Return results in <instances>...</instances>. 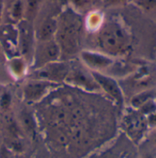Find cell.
<instances>
[{"instance_id":"obj_8","label":"cell","mask_w":156,"mask_h":158,"mask_svg":"<svg viewBox=\"0 0 156 158\" xmlns=\"http://www.w3.org/2000/svg\"><path fill=\"white\" fill-rule=\"evenodd\" d=\"M60 60H61V51L55 39L37 41L30 64V70L43 68Z\"/></svg>"},{"instance_id":"obj_14","label":"cell","mask_w":156,"mask_h":158,"mask_svg":"<svg viewBox=\"0 0 156 158\" xmlns=\"http://www.w3.org/2000/svg\"><path fill=\"white\" fill-rule=\"evenodd\" d=\"M30 70L29 63L20 55L8 57L6 60V71L15 81L25 78Z\"/></svg>"},{"instance_id":"obj_29","label":"cell","mask_w":156,"mask_h":158,"mask_svg":"<svg viewBox=\"0 0 156 158\" xmlns=\"http://www.w3.org/2000/svg\"><path fill=\"white\" fill-rule=\"evenodd\" d=\"M135 0H128V3H130V2H134Z\"/></svg>"},{"instance_id":"obj_17","label":"cell","mask_w":156,"mask_h":158,"mask_svg":"<svg viewBox=\"0 0 156 158\" xmlns=\"http://www.w3.org/2000/svg\"><path fill=\"white\" fill-rule=\"evenodd\" d=\"M154 98H156V89L143 90L134 94L129 99V106L134 109H139L145 102Z\"/></svg>"},{"instance_id":"obj_16","label":"cell","mask_w":156,"mask_h":158,"mask_svg":"<svg viewBox=\"0 0 156 158\" xmlns=\"http://www.w3.org/2000/svg\"><path fill=\"white\" fill-rule=\"evenodd\" d=\"M46 0H23L25 7V20L34 22L42 8Z\"/></svg>"},{"instance_id":"obj_12","label":"cell","mask_w":156,"mask_h":158,"mask_svg":"<svg viewBox=\"0 0 156 158\" xmlns=\"http://www.w3.org/2000/svg\"><path fill=\"white\" fill-rule=\"evenodd\" d=\"M69 68V60H60L50 63L43 68L32 70L31 78H38L60 84L64 82Z\"/></svg>"},{"instance_id":"obj_9","label":"cell","mask_w":156,"mask_h":158,"mask_svg":"<svg viewBox=\"0 0 156 158\" xmlns=\"http://www.w3.org/2000/svg\"><path fill=\"white\" fill-rule=\"evenodd\" d=\"M60 84L38 78H29L22 87L23 100L27 103L40 102L55 90Z\"/></svg>"},{"instance_id":"obj_28","label":"cell","mask_w":156,"mask_h":158,"mask_svg":"<svg viewBox=\"0 0 156 158\" xmlns=\"http://www.w3.org/2000/svg\"><path fill=\"white\" fill-rule=\"evenodd\" d=\"M5 14V0H0V25L2 23Z\"/></svg>"},{"instance_id":"obj_25","label":"cell","mask_w":156,"mask_h":158,"mask_svg":"<svg viewBox=\"0 0 156 158\" xmlns=\"http://www.w3.org/2000/svg\"><path fill=\"white\" fill-rule=\"evenodd\" d=\"M105 7H116L121 6L128 3V0H102Z\"/></svg>"},{"instance_id":"obj_11","label":"cell","mask_w":156,"mask_h":158,"mask_svg":"<svg viewBox=\"0 0 156 158\" xmlns=\"http://www.w3.org/2000/svg\"><path fill=\"white\" fill-rule=\"evenodd\" d=\"M80 61L92 72L106 73L115 61L111 56L92 48H83L79 54Z\"/></svg>"},{"instance_id":"obj_24","label":"cell","mask_w":156,"mask_h":158,"mask_svg":"<svg viewBox=\"0 0 156 158\" xmlns=\"http://www.w3.org/2000/svg\"><path fill=\"white\" fill-rule=\"evenodd\" d=\"M144 143H147L150 145L156 148V128H153L149 130L146 138L144 140Z\"/></svg>"},{"instance_id":"obj_2","label":"cell","mask_w":156,"mask_h":158,"mask_svg":"<svg viewBox=\"0 0 156 158\" xmlns=\"http://www.w3.org/2000/svg\"><path fill=\"white\" fill-rule=\"evenodd\" d=\"M92 48L114 59L127 57L133 49V38L126 25L119 19H105L102 27L93 34Z\"/></svg>"},{"instance_id":"obj_27","label":"cell","mask_w":156,"mask_h":158,"mask_svg":"<svg viewBox=\"0 0 156 158\" xmlns=\"http://www.w3.org/2000/svg\"><path fill=\"white\" fill-rule=\"evenodd\" d=\"M0 158H14L12 152L5 145L0 147Z\"/></svg>"},{"instance_id":"obj_4","label":"cell","mask_w":156,"mask_h":158,"mask_svg":"<svg viewBox=\"0 0 156 158\" xmlns=\"http://www.w3.org/2000/svg\"><path fill=\"white\" fill-rule=\"evenodd\" d=\"M119 128L120 132L124 134L137 146L144 142L150 130L146 115L130 106L121 111Z\"/></svg>"},{"instance_id":"obj_1","label":"cell","mask_w":156,"mask_h":158,"mask_svg":"<svg viewBox=\"0 0 156 158\" xmlns=\"http://www.w3.org/2000/svg\"><path fill=\"white\" fill-rule=\"evenodd\" d=\"M84 23L80 13L63 6L58 15V26L55 40L61 51V60H71L79 57L83 49Z\"/></svg>"},{"instance_id":"obj_20","label":"cell","mask_w":156,"mask_h":158,"mask_svg":"<svg viewBox=\"0 0 156 158\" xmlns=\"http://www.w3.org/2000/svg\"><path fill=\"white\" fill-rule=\"evenodd\" d=\"M134 4L147 13L156 11V0H135Z\"/></svg>"},{"instance_id":"obj_30","label":"cell","mask_w":156,"mask_h":158,"mask_svg":"<svg viewBox=\"0 0 156 158\" xmlns=\"http://www.w3.org/2000/svg\"><path fill=\"white\" fill-rule=\"evenodd\" d=\"M0 94H1V92H0Z\"/></svg>"},{"instance_id":"obj_19","label":"cell","mask_w":156,"mask_h":158,"mask_svg":"<svg viewBox=\"0 0 156 158\" xmlns=\"http://www.w3.org/2000/svg\"><path fill=\"white\" fill-rule=\"evenodd\" d=\"M8 18L14 24L25 19V7L23 0H14L8 8Z\"/></svg>"},{"instance_id":"obj_23","label":"cell","mask_w":156,"mask_h":158,"mask_svg":"<svg viewBox=\"0 0 156 158\" xmlns=\"http://www.w3.org/2000/svg\"><path fill=\"white\" fill-rule=\"evenodd\" d=\"M30 113L27 112H23L21 113V121L23 123L24 127L26 128V130L33 132L34 131V121L31 117V115H29Z\"/></svg>"},{"instance_id":"obj_15","label":"cell","mask_w":156,"mask_h":158,"mask_svg":"<svg viewBox=\"0 0 156 158\" xmlns=\"http://www.w3.org/2000/svg\"><path fill=\"white\" fill-rule=\"evenodd\" d=\"M105 15L101 10L96 8L89 10L83 18L85 31L90 35L95 34L102 27L105 22Z\"/></svg>"},{"instance_id":"obj_22","label":"cell","mask_w":156,"mask_h":158,"mask_svg":"<svg viewBox=\"0 0 156 158\" xmlns=\"http://www.w3.org/2000/svg\"><path fill=\"white\" fill-rule=\"evenodd\" d=\"M137 158H156V148L147 143L146 146L142 147V150L138 152Z\"/></svg>"},{"instance_id":"obj_21","label":"cell","mask_w":156,"mask_h":158,"mask_svg":"<svg viewBox=\"0 0 156 158\" xmlns=\"http://www.w3.org/2000/svg\"><path fill=\"white\" fill-rule=\"evenodd\" d=\"M12 104V96L9 91H2L0 94V109L7 111Z\"/></svg>"},{"instance_id":"obj_3","label":"cell","mask_w":156,"mask_h":158,"mask_svg":"<svg viewBox=\"0 0 156 158\" xmlns=\"http://www.w3.org/2000/svg\"><path fill=\"white\" fill-rule=\"evenodd\" d=\"M125 98L129 99L138 92L156 89V65L141 62L132 74L120 80Z\"/></svg>"},{"instance_id":"obj_26","label":"cell","mask_w":156,"mask_h":158,"mask_svg":"<svg viewBox=\"0 0 156 158\" xmlns=\"http://www.w3.org/2000/svg\"><path fill=\"white\" fill-rule=\"evenodd\" d=\"M146 118H147V123H148L149 128L150 129L156 128V111L148 114L146 116Z\"/></svg>"},{"instance_id":"obj_10","label":"cell","mask_w":156,"mask_h":158,"mask_svg":"<svg viewBox=\"0 0 156 158\" xmlns=\"http://www.w3.org/2000/svg\"><path fill=\"white\" fill-rule=\"evenodd\" d=\"M17 27L18 53L30 65L37 43L35 27L33 26V23L25 19L18 23L17 25Z\"/></svg>"},{"instance_id":"obj_13","label":"cell","mask_w":156,"mask_h":158,"mask_svg":"<svg viewBox=\"0 0 156 158\" xmlns=\"http://www.w3.org/2000/svg\"><path fill=\"white\" fill-rule=\"evenodd\" d=\"M58 15L57 14H48L42 17L35 27V35L37 41L54 40L57 26H58Z\"/></svg>"},{"instance_id":"obj_31","label":"cell","mask_w":156,"mask_h":158,"mask_svg":"<svg viewBox=\"0 0 156 158\" xmlns=\"http://www.w3.org/2000/svg\"><path fill=\"white\" fill-rule=\"evenodd\" d=\"M52 1H54V0H52Z\"/></svg>"},{"instance_id":"obj_5","label":"cell","mask_w":156,"mask_h":158,"mask_svg":"<svg viewBox=\"0 0 156 158\" xmlns=\"http://www.w3.org/2000/svg\"><path fill=\"white\" fill-rule=\"evenodd\" d=\"M137 145L121 132L94 151L87 158H136Z\"/></svg>"},{"instance_id":"obj_6","label":"cell","mask_w":156,"mask_h":158,"mask_svg":"<svg viewBox=\"0 0 156 158\" xmlns=\"http://www.w3.org/2000/svg\"><path fill=\"white\" fill-rule=\"evenodd\" d=\"M64 83L88 93H101L100 87L95 81L92 72L80 60H69V68Z\"/></svg>"},{"instance_id":"obj_18","label":"cell","mask_w":156,"mask_h":158,"mask_svg":"<svg viewBox=\"0 0 156 158\" xmlns=\"http://www.w3.org/2000/svg\"><path fill=\"white\" fill-rule=\"evenodd\" d=\"M63 6H68L79 13L82 14L83 12H88L91 9H94V6L100 0H60ZM102 1V0H101Z\"/></svg>"},{"instance_id":"obj_7","label":"cell","mask_w":156,"mask_h":158,"mask_svg":"<svg viewBox=\"0 0 156 158\" xmlns=\"http://www.w3.org/2000/svg\"><path fill=\"white\" fill-rule=\"evenodd\" d=\"M92 75L100 87L101 93L122 111L125 108L126 98L119 80L102 72H92Z\"/></svg>"}]
</instances>
